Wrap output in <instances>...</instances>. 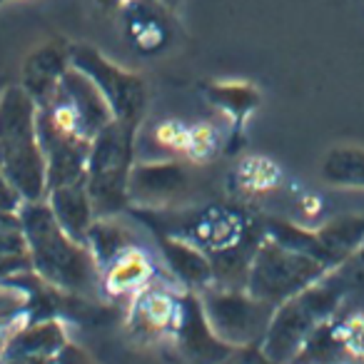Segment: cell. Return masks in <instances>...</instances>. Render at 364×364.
I'll return each mask as SVG.
<instances>
[{
	"mask_svg": "<svg viewBox=\"0 0 364 364\" xmlns=\"http://www.w3.org/2000/svg\"><path fill=\"white\" fill-rule=\"evenodd\" d=\"M55 362L58 364H92L90 357H87L80 347H75V344H65V347L58 352Z\"/></svg>",
	"mask_w": 364,
	"mask_h": 364,
	"instance_id": "cell-27",
	"label": "cell"
},
{
	"mask_svg": "<svg viewBox=\"0 0 364 364\" xmlns=\"http://www.w3.org/2000/svg\"><path fill=\"white\" fill-rule=\"evenodd\" d=\"M137 130L140 127L112 120L92 137L85 188L97 218H112L130 203L127 185L135 167Z\"/></svg>",
	"mask_w": 364,
	"mask_h": 364,
	"instance_id": "cell-4",
	"label": "cell"
},
{
	"mask_svg": "<svg viewBox=\"0 0 364 364\" xmlns=\"http://www.w3.org/2000/svg\"><path fill=\"white\" fill-rule=\"evenodd\" d=\"M152 272H155V267H152L150 257L132 245V247H127L120 257L112 259V262L105 267V274H102V289H105L107 294H112V297L137 294L140 289L147 287Z\"/></svg>",
	"mask_w": 364,
	"mask_h": 364,
	"instance_id": "cell-16",
	"label": "cell"
},
{
	"mask_svg": "<svg viewBox=\"0 0 364 364\" xmlns=\"http://www.w3.org/2000/svg\"><path fill=\"white\" fill-rule=\"evenodd\" d=\"M349 294L352 292H349L347 282L332 267L322 279L277 304L267 334L259 344L262 352L274 364H289L302 352L307 339L339 312Z\"/></svg>",
	"mask_w": 364,
	"mask_h": 364,
	"instance_id": "cell-3",
	"label": "cell"
},
{
	"mask_svg": "<svg viewBox=\"0 0 364 364\" xmlns=\"http://www.w3.org/2000/svg\"><path fill=\"white\" fill-rule=\"evenodd\" d=\"M125 31L127 41L137 53H157L170 43V13L157 0H132L125 6Z\"/></svg>",
	"mask_w": 364,
	"mask_h": 364,
	"instance_id": "cell-12",
	"label": "cell"
},
{
	"mask_svg": "<svg viewBox=\"0 0 364 364\" xmlns=\"http://www.w3.org/2000/svg\"><path fill=\"white\" fill-rule=\"evenodd\" d=\"M327 272L329 267L324 262L304 252H297L292 247H284L277 240L264 235L252 257V264H250L245 289L252 297L277 307L284 299L294 297L309 284L322 279Z\"/></svg>",
	"mask_w": 364,
	"mask_h": 364,
	"instance_id": "cell-5",
	"label": "cell"
},
{
	"mask_svg": "<svg viewBox=\"0 0 364 364\" xmlns=\"http://www.w3.org/2000/svg\"><path fill=\"white\" fill-rule=\"evenodd\" d=\"M237 180L240 188L250 190V193H264L279 182V170L264 157H250L240 165Z\"/></svg>",
	"mask_w": 364,
	"mask_h": 364,
	"instance_id": "cell-20",
	"label": "cell"
},
{
	"mask_svg": "<svg viewBox=\"0 0 364 364\" xmlns=\"http://www.w3.org/2000/svg\"><path fill=\"white\" fill-rule=\"evenodd\" d=\"M162 257L170 264L172 274L180 277L182 284L195 289H208L215 284V267L213 259L203 252L200 247H195L193 242L182 237H170V235H162L160 237Z\"/></svg>",
	"mask_w": 364,
	"mask_h": 364,
	"instance_id": "cell-15",
	"label": "cell"
},
{
	"mask_svg": "<svg viewBox=\"0 0 364 364\" xmlns=\"http://www.w3.org/2000/svg\"><path fill=\"white\" fill-rule=\"evenodd\" d=\"M152 142L167 155H182L188 157L190 147V127L177 120H165L152 130Z\"/></svg>",
	"mask_w": 364,
	"mask_h": 364,
	"instance_id": "cell-21",
	"label": "cell"
},
{
	"mask_svg": "<svg viewBox=\"0 0 364 364\" xmlns=\"http://www.w3.org/2000/svg\"><path fill=\"white\" fill-rule=\"evenodd\" d=\"M208 102L230 120V142L242 140L247 117L259 107V90L250 82H210L203 87Z\"/></svg>",
	"mask_w": 364,
	"mask_h": 364,
	"instance_id": "cell-14",
	"label": "cell"
},
{
	"mask_svg": "<svg viewBox=\"0 0 364 364\" xmlns=\"http://www.w3.org/2000/svg\"><path fill=\"white\" fill-rule=\"evenodd\" d=\"M205 319L220 342L230 347L262 344L274 314V304L252 297L247 289L213 287L200 292Z\"/></svg>",
	"mask_w": 364,
	"mask_h": 364,
	"instance_id": "cell-6",
	"label": "cell"
},
{
	"mask_svg": "<svg viewBox=\"0 0 364 364\" xmlns=\"http://www.w3.org/2000/svg\"><path fill=\"white\" fill-rule=\"evenodd\" d=\"M337 324H339L344 349H347V357L364 362V312L347 314V317L337 319Z\"/></svg>",
	"mask_w": 364,
	"mask_h": 364,
	"instance_id": "cell-22",
	"label": "cell"
},
{
	"mask_svg": "<svg viewBox=\"0 0 364 364\" xmlns=\"http://www.w3.org/2000/svg\"><path fill=\"white\" fill-rule=\"evenodd\" d=\"M48 205H50L53 215L60 223V228L70 235L77 242H85L87 230L95 223V208L87 195L85 182H73V185H63V188L48 190Z\"/></svg>",
	"mask_w": 364,
	"mask_h": 364,
	"instance_id": "cell-13",
	"label": "cell"
},
{
	"mask_svg": "<svg viewBox=\"0 0 364 364\" xmlns=\"http://www.w3.org/2000/svg\"><path fill=\"white\" fill-rule=\"evenodd\" d=\"M18 215H21L33 272L53 289L80 294V297H95L102 284L100 264L85 242L73 240L60 228L48 200L23 203Z\"/></svg>",
	"mask_w": 364,
	"mask_h": 364,
	"instance_id": "cell-1",
	"label": "cell"
},
{
	"mask_svg": "<svg viewBox=\"0 0 364 364\" xmlns=\"http://www.w3.org/2000/svg\"><path fill=\"white\" fill-rule=\"evenodd\" d=\"M218 130L208 122H198L190 127V147L188 157L190 160H208L218 152Z\"/></svg>",
	"mask_w": 364,
	"mask_h": 364,
	"instance_id": "cell-23",
	"label": "cell"
},
{
	"mask_svg": "<svg viewBox=\"0 0 364 364\" xmlns=\"http://www.w3.org/2000/svg\"><path fill=\"white\" fill-rule=\"evenodd\" d=\"M182 297H172L170 292L157 287H145L135 294L130 327L140 339L172 337L180 322Z\"/></svg>",
	"mask_w": 364,
	"mask_h": 364,
	"instance_id": "cell-11",
	"label": "cell"
},
{
	"mask_svg": "<svg viewBox=\"0 0 364 364\" xmlns=\"http://www.w3.org/2000/svg\"><path fill=\"white\" fill-rule=\"evenodd\" d=\"M190 188L188 167L177 160H147L135 162L130 172L127 195L132 203L160 208L180 200Z\"/></svg>",
	"mask_w": 364,
	"mask_h": 364,
	"instance_id": "cell-9",
	"label": "cell"
},
{
	"mask_svg": "<svg viewBox=\"0 0 364 364\" xmlns=\"http://www.w3.org/2000/svg\"><path fill=\"white\" fill-rule=\"evenodd\" d=\"M60 95H63V100L73 107V112H75V117H77V125H80L82 135H85L87 140H92L97 132L105 130V127L115 120L110 105H107V100L102 97V92L97 90V85L85 73L77 70V68L70 65V70L65 73Z\"/></svg>",
	"mask_w": 364,
	"mask_h": 364,
	"instance_id": "cell-10",
	"label": "cell"
},
{
	"mask_svg": "<svg viewBox=\"0 0 364 364\" xmlns=\"http://www.w3.org/2000/svg\"><path fill=\"white\" fill-rule=\"evenodd\" d=\"M6 3H13V0H0V6H6Z\"/></svg>",
	"mask_w": 364,
	"mask_h": 364,
	"instance_id": "cell-32",
	"label": "cell"
},
{
	"mask_svg": "<svg viewBox=\"0 0 364 364\" xmlns=\"http://www.w3.org/2000/svg\"><path fill=\"white\" fill-rule=\"evenodd\" d=\"M68 344L65 329L58 319H38L33 324L21 327L11 337L3 357H23V354H46L58 357L63 347Z\"/></svg>",
	"mask_w": 364,
	"mask_h": 364,
	"instance_id": "cell-17",
	"label": "cell"
},
{
	"mask_svg": "<svg viewBox=\"0 0 364 364\" xmlns=\"http://www.w3.org/2000/svg\"><path fill=\"white\" fill-rule=\"evenodd\" d=\"M0 364H58L55 357H46V354H23V357H3Z\"/></svg>",
	"mask_w": 364,
	"mask_h": 364,
	"instance_id": "cell-28",
	"label": "cell"
},
{
	"mask_svg": "<svg viewBox=\"0 0 364 364\" xmlns=\"http://www.w3.org/2000/svg\"><path fill=\"white\" fill-rule=\"evenodd\" d=\"M127 3H132V0H97V6L102 8V11L107 13H117V11H125Z\"/></svg>",
	"mask_w": 364,
	"mask_h": 364,
	"instance_id": "cell-29",
	"label": "cell"
},
{
	"mask_svg": "<svg viewBox=\"0 0 364 364\" xmlns=\"http://www.w3.org/2000/svg\"><path fill=\"white\" fill-rule=\"evenodd\" d=\"M70 65L95 82L115 120L135 127L142 125L147 110V87L142 75L115 65L87 43H70Z\"/></svg>",
	"mask_w": 364,
	"mask_h": 364,
	"instance_id": "cell-7",
	"label": "cell"
},
{
	"mask_svg": "<svg viewBox=\"0 0 364 364\" xmlns=\"http://www.w3.org/2000/svg\"><path fill=\"white\" fill-rule=\"evenodd\" d=\"M70 70V43L48 41L26 58L18 85L38 107H48L60 97L63 77Z\"/></svg>",
	"mask_w": 364,
	"mask_h": 364,
	"instance_id": "cell-8",
	"label": "cell"
},
{
	"mask_svg": "<svg viewBox=\"0 0 364 364\" xmlns=\"http://www.w3.org/2000/svg\"><path fill=\"white\" fill-rule=\"evenodd\" d=\"M220 364H274V362L262 352L259 344H250V347H235Z\"/></svg>",
	"mask_w": 364,
	"mask_h": 364,
	"instance_id": "cell-25",
	"label": "cell"
},
{
	"mask_svg": "<svg viewBox=\"0 0 364 364\" xmlns=\"http://www.w3.org/2000/svg\"><path fill=\"white\" fill-rule=\"evenodd\" d=\"M23 203H26V200L21 198V193L13 188L6 177L0 175V210H3V213H18V210L23 208Z\"/></svg>",
	"mask_w": 364,
	"mask_h": 364,
	"instance_id": "cell-26",
	"label": "cell"
},
{
	"mask_svg": "<svg viewBox=\"0 0 364 364\" xmlns=\"http://www.w3.org/2000/svg\"><path fill=\"white\" fill-rule=\"evenodd\" d=\"M33 262L28 252H0V284L11 282L23 272H31Z\"/></svg>",
	"mask_w": 364,
	"mask_h": 364,
	"instance_id": "cell-24",
	"label": "cell"
},
{
	"mask_svg": "<svg viewBox=\"0 0 364 364\" xmlns=\"http://www.w3.org/2000/svg\"><path fill=\"white\" fill-rule=\"evenodd\" d=\"M6 85H8L6 80H0V92H3V87H6Z\"/></svg>",
	"mask_w": 364,
	"mask_h": 364,
	"instance_id": "cell-31",
	"label": "cell"
},
{
	"mask_svg": "<svg viewBox=\"0 0 364 364\" xmlns=\"http://www.w3.org/2000/svg\"><path fill=\"white\" fill-rule=\"evenodd\" d=\"M157 3H160V6H165L170 13H177V8H180L182 0H157Z\"/></svg>",
	"mask_w": 364,
	"mask_h": 364,
	"instance_id": "cell-30",
	"label": "cell"
},
{
	"mask_svg": "<svg viewBox=\"0 0 364 364\" xmlns=\"http://www.w3.org/2000/svg\"><path fill=\"white\" fill-rule=\"evenodd\" d=\"M85 245L90 247L92 257L97 259L100 269H105L112 259H117L127 247H132L130 232L110 218H95V223L87 230Z\"/></svg>",
	"mask_w": 364,
	"mask_h": 364,
	"instance_id": "cell-19",
	"label": "cell"
},
{
	"mask_svg": "<svg viewBox=\"0 0 364 364\" xmlns=\"http://www.w3.org/2000/svg\"><path fill=\"white\" fill-rule=\"evenodd\" d=\"M0 175L26 203L46 200V152L38 135V105L18 82L0 92Z\"/></svg>",
	"mask_w": 364,
	"mask_h": 364,
	"instance_id": "cell-2",
	"label": "cell"
},
{
	"mask_svg": "<svg viewBox=\"0 0 364 364\" xmlns=\"http://www.w3.org/2000/svg\"><path fill=\"white\" fill-rule=\"evenodd\" d=\"M319 177L342 190H364V147L337 145L327 150L319 165Z\"/></svg>",
	"mask_w": 364,
	"mask_h": 364,
	"instance_id": "cell-18",
	"label": "cell"
}]
</instances>
